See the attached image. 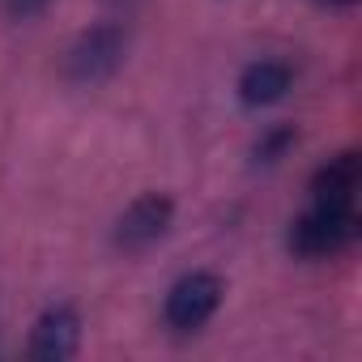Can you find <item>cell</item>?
I'll return each instance as SVG.
<instances>
[{
	"mask_svg": "<svg viewBox=\"0 0 362 362\" xmlns=\"http://www.w3.org/2000/svg\"><path fill=\"white\" fill-rule=\"evenodd\" d=\"M290 145H294V128H290V124H273V128L256 141V149H252V153H256V162H260V166H273V162H281V158H286V149H290Z\"/></svg>",
	"mask_w": 362,
	"mask_h": 362,
	"instance_id": "8",
	"label": "cell"
},
{
	"mask_svg": "<svg viewBox=\"0 0 362 362\" xmlns=\"http://www.w3.org/2000/svg\"><path fill=\"white\" fill-rule=\"evenodd\" d=\"M170 222H175V201L166 192H145V197H136L119 214V222H115V247L119 252H145L158 239H166Z\"/></svg>",
	"mask_w": 362,
	"mask_h": 362,
	"instance_id": "4",
	"label": "cell"
},
{
	"mask_svg": "<svg viewBox=\"0 0 362 362\" xmlns=\"http://www.w3.org/2000/svg\"><path fill=\"white\" fill-rule=\"evenodd\" d=\"M320 5H328V9H354L358 0H320Z\"/></svg>",
	"mask_w": 362,
	"mask_h": 362,
	"instance_id": "10",
	"label": "cell"
},
{
	"mask_svg": "<svg viewBox=\"0 0 362 362\" xmlns=\"http://www.w3.org/2000/svg\"><path fill=\"white\" fill-rule=\"evenodd\" d=\"M47 5H52V0H5V13H9L13 22H30V18H39Z\"/></svg>",
	"mask_w": 362,
	"mask_h": 362,
	"instance_id": "9",
	"label": "cell"
},
{
	"mask_svg": "<svg viewBox=\"0 0 362 362\" xmlns=\"http://www.w3.org/2000/svg\"><path fill=\"white\" fill-rule=\"evenodd\" d=\"M124 56H128V30L115 26V22H98V26L81 30L77 43L69 47L64 77L73 86H81V90H94V86H103V81H111L119 73Z\"/></svg>",
	"mask_w": 362,
	"mask_h": 362,
	"instance_id": "1",
	"label": "cell"
},
{
	"mask_svg": "<svg viewBox=\"0 0 362 362\" xmlns=\"http://www.w3.org/2000/svg\"><path fill=\"white\" fill-rule=\"evenodd\" d=\"M362 222L358 209H328V205H311L303 218H294L290 226V252L303 260H324V256H341L345 247H354Z\"/></svg>",
	"mask_w": 362,
	"mask_h": 362,
	"instance_id": "2",
	"label": "cell"
},
{
	"mask_svg": "<svg viewBox=\"0 0 362 362\" xmlns=\"http://www.w3.org/2000/svg\"><path fill=\"white\" fill-rule=\"evenodd\" d=\"M222 294H226V286H222L218 273H209V269L184 273V277L170 286L166 307H162L166 328H175V332H197V328H205L214 320V311L222 307Z\"/></svg>",
	"mask_w": 362,
	"mask_h": 362,
	"instance_id": "3",
	"label": "cell"
},
{
	"mask_svg": "<svg viewBox=\"0 0 362 362\" xmlns=\"http://www.w3.org/2000/svg\"><path fill=\"white\" fill-rule=\"evenodd\" d=\"M294 86V69L286 60H252L243 73H239V103L260 111V107H273L290 94Z\"/></svg>",
	"mask_w": 362,
	"mask_h": 362,
	"instance_id": "7",
	"label": "cell"
},
{
	"mask_svg": "<svg viewBox=\"0 0 362 362\" xmlns=\"http://www.w3.org/2000/svg\"><path fill=\"white\" fill-rule=\"evenodd\" d=\"M362 184V158L354 149L328 158L315 175H311V205H328V209H354Z\"/></svg>",
	"mask_w": 362,
	"mask_h": 362,
	"instance_id": "6",
	"label": "cell"
},
{
	"mask_svg": "<svg viewBox=\"0 0 362 362\" xmlns=\"http://www.w3.org/2000/svg\"><path fill=\"white\" fill-rule=\"evenodd\" d=\"M77 345H81V320L69 303H56L35 320L26 354L39 358V362H64V358L77 354Z\"/></svg>",
	"mask_w": 362,
	"mask_h": 362,
	"instance_id": "5",
	"label": "cell"
}]
</instances>
